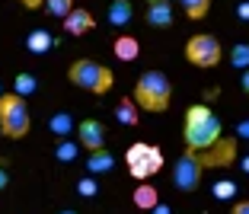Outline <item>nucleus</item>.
<instances>
[{
  "mask_svg": "<svg viewBox=\"0 0 249 214\" xmlns=\"http://www.w3.org/2000/svg\"><path fill=\"white\" fill-rule=\"evenodd\" d=\"M134 103L144 112H166L173 103V83L163 71H144L134 83Z\"/></svg>",
  "mask_w": 249,
  "mask_h": 214,
  "instance_id": "1",
  "label": "nucleus"
},
{
  "mask_svg": "<svg viewBox=\"0 0 249 214\" xmlns=\"http://www.w3.org/2000/svg\"><path fill=\"white\" fill-rule=\"evenodd\" d=\"M32 128V118H29V106H26V96L19 93H0V131L7 138L19 141L26 138Z\"/></svg>",
  "mask_w": 249,
  "mask_h": 214,
  "instance_id": "4",
  "label": "nucleus"
},
{
  "mask_svg": "<svg viewBox=\"0 0 249 214\" xmlns=\"http://www.w3.org/2000/svg\"><path fill=\"white\" fill-rule=\"evenodd\" d=\"M115 118L122 122V125H128V128H138V122H141L138 103H134V99H122V103L115 106Z\"/></svg>",
  "mask_w": 249,
  "mask_h": 214,
  "instance_id": "15",
  "label": "nucleus"
},
{
  "mask_svg": "<svg viewBox=\"0 0 249 214\" xmlns=\"http://www.w3.org/2000/svg\"><path fill=\"white\" fill-rule=\"evenodd\" d=\"M224 58V48H220L217 36H208V32H198L185 42V61L195 67H217Z\"/></svg>",
  "mask_w": 249,
  "mask_h": 214,
  "instance_id": "6",
  "label": "nucleus"
},
{
  "mask_svg": "<svg viewBox=\"0 0 249 214\" xmlns=\"http://www.w3.org/2000/svg\"><path fill=\"white\" fill-rule=\"evenodd\" d=\"M112 48H115L118 61H138V54H141V42L134 36H118Z\"/></svg>",
  "mask_w": 249,
  "mask_h": 214,
  "instance_id": "12",
  "label": "nucleus"
},
{
  "mask_svg": "<svg viewBox=\"0 0 249 214\" xmlns=\"http://www.w3.org/2000/svg\"><path fill=\"white\" fill-rule=\"evenodd\" d=\"M93 26H96V19H93V13H89V10L73 7L71 13L64 16V32H67V36H87Z\"/></svg>",
  "mask_w": 249,
  "mask_h": 214,
  "instance_id": "11",
  "label": "nucleus"
},
{
  "mask_svg": "<svg viewBox=\"0 0 249 214\" xmlns=\"http://www.w3.org/2000/svg\"><path fill=\"white\" fill-rule=\"evenodd\" d=\"M26 45H29L32 54H42V52H48V48H52V36H48L45 29H36L29 38H26Z\"/></svg>",
  "mask_w": 249,
  "mask_h": 214,
  "instance_id": "19",
  "label": "nucleus"
},
{
  "mask_svg": "<svg viewBox=\"0 0 249 214\" xmlns=\"http://www.w3.org/2000/svg\"><path fill=\"white\" fill-rule=\"evenodd\" d=\"M179 3H182L189 19H205L208 10H211V0H179Z\"/></svg>",
  "mask_w": 249,
  "mask_h": 214,
  "instance_id": "18",
  "label": "nucleus"
},
{
  "mask_svg": "<svg viewBox=\"0 0 249 214\" xmlns=\"http://www.w3.org/2000/svg\"><path fill=\"white\" fill-rule=\"evenodd\" d=\"M124 163H128L131 179H150L154 173L163 170V150L157 147V144H144V141H138V144L128 147Z\"/></svg>",
  "mask_w": 249,
  "mask_h": 214,
  "instance_id": "5",
  "label": "nucleus"
},
{
  "mask_svg": "<svg viewBox=\"0 0 249 214\" xmlns=\"http://www.w3.org/2000/svg\"><path fill=\"white\" fill-rule=\"evenodd\" d=\"M185 147L189 150H205L220 138V118L214 115L208 106H192L185 112Z\"/></svg>",
  "mask_w": 249,
  "mask_h": 214,
  "instance_id": "2",
  "label": "nucleus"
},
{
  "mask_svg": "<svg viewBox=\"0 0 249 214\" xmlns=\"http://www.w3.org/2000/svg\"><path fill=\"white\" fill-rule=\"evenodd\" d=\"M131 198H134V208H141V211H150L154 205H160V195H157V189L150 182H141Z\"/></svg>",
  "mask_w": 249,
  "mask_h": 214,
  "instance_id": "13",
  "label": "nucleus"
},
{
  "mask_svg": "<svg viewBox=\"0 0 249 214\" xmlns=\"http://www.w3.org/2000/svg\"><path fill=\"white\" fill-rule=\"evenodd\" d=\"M131 16H134L131 0H112V3H109V22H112V26H128Z\"/></svg>",
  "mask_w": 249,
  "mask_h": 214,
  "instance_id": "14",
  "label": "nucleus"
},
{
  "mask_svg": "<svg viewBox=\"0 0 249 214\" xmlns=\"http://www.w3.org/2000/svg\"><path fill=\"white\" fill-rule=\"evenodd\" d=\"M87 166H89V173H109L112 166H115V157H112L106 147H99V150H93V154H89Z\"/></svg>",
  "mask_w": 249,
  "mask_h": 214,
  "instance_id": "16",
  "label": "nucleus"
},
{
  "mask_svg": "<svg viewBox=\"0 0 249 214\" xmlns=\"http://www.w3.org/2000/svg\"><path fill=\"white\" fill-rule=\"evenodd\" d=\"M147 26H154V29L173 26V3L169 0H147Z\"/></svg>",
  "mask_w": 249,
  "mask_h": 214,
  "instance_id": "10",
  "label": "nucleus"
},
{
  "mask_svg": "<svg viewBox=\"0 0 249 214\" xmlns=\"http://www.w3.org/2000/svg\"><path fill=\"white\" fill-rule=\"evenodd\" d=\"M230 214H249V201H236Z\"/></svg>",
  "mask_w": 249,
  "mask_h": 214,
  "instance_id": "27",
  "label": "nucleus"
},
{
  "mask_svg": "<svg viewBox=\"0 0 249 214\" xmlns=\"http://www.w3.org/2000/svg\"><path fill=\"white\" fill-rule=\"evenodd\" d=\"M36 89H38V83H36L32 74H19L16 83H13V93H19V96H29V93H36Z\"/></svg>",
  "mask_w": 249,
  "mask_h": 214,
  "instance_id": "21",
  "label": "nucleus"
},
{
  "mask_svg": "<svg viewBox=\"0 0 249 214\" xmlns=\"http://www.w3.org/2000/svg\"><path fill=\"white\" fill-rule=\"evenodd\" d=\"M45 10H48V16H58V19H64V16L73 10V0H45Z\"/></svg>",
  "mask_w": 249,
  "mask_h": 214,
  "instance_id": "20",
  "label": "nucleus"
},
{
  "mask_svg": "<svg viewBox=\"0 0 249 214\" xmlns=\"http://www.w3.org/2000/svg\"><path fill=\"white\" fill-rule=\"evenodd\" d=\"M77 192H80V195H87V198H93V195L99 192V185H96V179H80Z\"/></svg>",
  "mask_w": 249,
  "mask_h": 214,
  "instance_id": "25",
  "label": "nucleus"
},
{
  "mask_svg": "<svg viewBox=\"0 0 249 214\" xmlns=\"http://www.w3.org/2000/svg\"><path fill=\"white\" fill-rule=\"evenodd\" d=\"M26 10H38V7H45V0H19Z\"/></svg>",
  "mask_w": 249,
  "mask_h": 214,
  "instance_id": "26",
  "label": "nucleus"
},
{
  "mask_svg": "<svg viewBox=\"0 0 249 214\" xmlns=\"http://www.w3.org/2000/svg\"><path fill=\"white\" fill-rule=\"evenodd\" d=\"M233 195H236L233 182H217V185H214V198H233Z\"/></svg>",
  "mask_w": 249,
  "mask_h": 214,
  "instance_id": "24",
  "label": "nucleus"
},
{
  "mask_svg": "<svg viewBox=\"0 0 249 214\" xmlns=\"http://www.w3.org/2000/svg\"><path fill=\"white\" fill-rule=\"evenodd\" d=\"M236 134H240V138H249V122H240V128H236Z\"/></svg>",
  "mask_w": 249,
  "mask_h": 214,
  "instance_id": "29",
  "label": "nucleus"
},
{
  "mask_svg": "<svg viewBox=\"0 0 249 214\" xmlns=\"http://www.w3.org/2000/svg\"><path fill=\"white\" fill-rule=\"evenodd\" d=\"M198 157H201V166H230V163L236 160V138H224L220 134L217 141H214L211 147L198 150Z\"/></svg>",
  "mask_w": 249,
  "mask_h": 214,
  "instance_id": "8",
  "label": "nucleus"
},
{
  "mask_svg": "<svg viewBox=\"0 0 249 214\" xmlns=\"http://www.w3.org/2000/svg\"><path fill=\"white\" fill-rule=\"evenodd\" d=\"M77 141H80V147H87L93 154V150L106 147V128L96 118H83L80 125H77Z\"/></svg>",
  "mask_w": 249,
  "mask_h": 214,
  "instance_id": "9",
  "label": "nucleus"
},
{
  "mask_svg": "<svg viewBox=\"0 0 249 214\" xmlns=\"http://www.w3.org/2000/svg\"><path fill=\"white\" fill-rule=\"evenodd\" d=\"M48 128H52V134H58V138H67L77 125H73V115H67V112H54V115L48 118Z\"/></svg>",
  "mask_w": 249,
  "mask_h": 214,
  "instance_id": "17",
  "label": "nucleus"
},
{
  "mask_svg": "<svg viewBox=\"0 0 249 214\" xmlns=\"http://www.w3.org/2000/svg\"><path fill=\"white\" fill-rule=\"evenodd\" d=\"M201 157H198V150H189L185 147V154L176 160V166H173V185H176L179 192H195L198 185H201Z\"/></svg>",
  "mask_w": 249,
  "mask_h": 214,
  "instance_id": "7",
  "label": "nucleus"
},
{
  "mask_svg": "<svg viewBox=\"0 0 249 214\" xmlns=\"http://www.w3.org/2000/svg\"><path fill=\"white\" fill-rule=\"evenodd\" d=\"M150 214H169V208L166 205H154V208H150Z\"/></svg>",
  "mask_w": 249,
  "mask_h": 214,
  "instance_id": "32",
  "label": "nucleus"
},
{
  "mask_svg": "<svg viewBox=\"0 0 249 214\" xmlns=\"http://www.w3.org/2000/svg\"><path fill=\"white\" fill-rule=\"evenodd\" d=\"M67 77H71L73 87L87 89V93H96V96H103V93H109L112 83H115V74H112L106 64H99V61H89V58H80L73 61L71 71H67Z\"/></svg>",
  "mask_w": 249,
  "mask_h": 214,
  "instance_id": "3",
  "label": "nucleus"
},
{
  "mask_svg": "<svg viewBox=\"0 0 249 214\" xmlns=\"http://www.w3.org/2000/svg\"><path fill=\"white\" fill-rule=\"evenodd\" d=\"M58 214H77V211H58Z\"/></svg>",
  "mask_w": 249,
  "mask_h": 214,
  "instance_id": "34",
  "label": "nucleus"
},
{
  "mask_svg": "<svg viewBox=\"0 0 249 214\" xmlns=\"http://www.w3.org/2000/svg\"><path fill=\"white\" fill-rule=\"evenodd\" d=\"M54 157H58L61 163H71L73 157H77V144H73V141H61L58 147H54Z\"/></svg>",
  "mask_w": 249,
  "mask_h": 214,
  "instance_id": "23",
  "label": "nucleus"
},
{
  "mask_svg": "<svg viewBox=\"0 0 249 214\" xmlns=\"http://www.w3.org/2000/svg\"><path fill=\"white\" fill-rule=\"evenodd\" d=\"M230 64H233V67H249V45L246 42L233 45V52H230Z\"/></svg>",
  "mask_w": 249,
  "mask_h": 214,
  "instance_id": "22",
  "label": "nucleus"
},
{
  "mask_svg": "<svg viewBox=\"0 0 249 214\" xmlns=\"http://www.w3.org/2000/svg\"><path fill=\"white\" fill-rule=\"evenodd\" d=\"M240 87H243V93H246V96H249V67H246V71H243V77H240Z\"/></svg>",
  "mask_w": 249,
  "mask_h": 214,
  "instance_id": "28",
  "label": "nucleus"
},
{
  "mask_svg": "<svg viewBox=\"0 0 249 214\" xmlns=\"http://www.w3.org/2000/svg\"><path fill=\"white\" fill-rule=\"evenodd\" d=\"M243 170H246V173H249V157H246V160H243Z\"/></svg>",
  "mask_w": 249,
  "mask_h": 214,
  "instance_id": "33",
  "label": "nucleus"
},
{
  "mask_svg": "<svg viewBox=\"0 0 249 214\" xmlns=\"http://www.w3.org/2000/svg\"><path fill=\"white\" fill-rule=\"evenodd\" d=\"M7 182H10V176H7V170L0 166V189H7Z\"/></svg>",
  "mask_w": 249,
  "mask_h": 214,
  "instance_id": "31",
  "label": "nucleus"
},
{
  "mask_svg": "<svg viewBox=\"0 0 249 214\" xmlns=\"http://www.w3.org/2000/svg\"><path fill=\"white\" fill-rule=\"evenodd\" d=\"M236 13H240V19H249V3H240V10H236Z\"/></svg>",
  "mask_w": 249,
  "mask_h": 214,
  "instance_id": "30",
  "label": "nucleus"
}]
</instances>
